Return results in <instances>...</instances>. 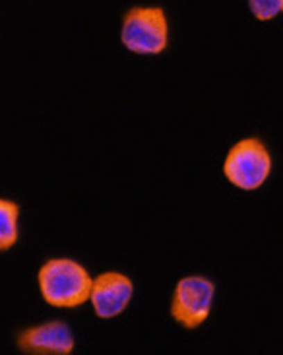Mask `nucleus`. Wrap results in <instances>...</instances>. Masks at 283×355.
<instances>
[{
	"label": "nucleus",
	"instance_id": "nucleus-5",
	"mask_svg": "<svg viewBox=\"0 0 283 355\" xmlns=\"http://www.w3.org/2000/svg\"><path fill=\"white\" fill-rule=\"evenodd\" d=\"M134 297V284L123 272L107 270L95 276L92 284L89 301L95 317L101 320H111L123 315Z\"/></svg>",
	"mask_w": 283,
	"mask_h": 355
},
{
	"label": "nucleus",
	"instance_id": "nucleus-6",
	"mask_svg": "<svg viewBox=\"0 0 283 355\" xmlns=\"http://www.w3.org/2000/svg\"><path fill=\"white\" fill-rule=\"evenodd\" d=\"M16 346L22 354L28 355H70L74 352L76 340L67 322L51 320L22 330L16 336Z\"/></svg>",
	"mask_w": 283,
	"mask_h": 355
},
{
	"label": "nucleus",
	"instance_id": "nucleus-3",
	"mask_svg": "<svg viewBox=\"0 0 283 355\" xmlns=\"http://www.w3.org/2000/svg\"><path fill=\"white\" fill-rule=\"evenodd\" d=\"M272 173V155L268 146L256 138H243L229 148L223 159V175L239 191H258Z\"/></svg>",
	"mask_w": 283,
	"mask_h": 355
},
{
	"label": "nucleus",
	"instance_id": "nucleus-7",
	"mask_svg": "<svg viewBox=\"0 0 283 355\" xmlns=\"http://www.w3.org/2000/svg\"><path fill=\"white\" fill-rule=\"evenodd\" d=\"M19 237V206L14 200L0 198V252L10 250Z\"/></svg>",
	"mask_w": 283,
	"mask_h": 355
},
{
	"label": "nucleus",
	"instance_id": "nucleus-9",
	"mask_svg": "<svg viewBox=\"0 0 283 355\" xmlns=\"http://www.w3.org/2000/svg\"><path fill=\"white\" fill-rule=\"evenodd\" d=\"M282 14H283V4H282Z\"/></svg>",
	"mask_w": 283,
	"mask_h": 355
},
{
	"label": "nucleus",
	"instance_id": "nucleus-2",
	"mask_svg": "<svg viewBox=\"0 0 283 355\" xmlns=\"http://www.w3.org/2000/svg\"><path fill=\"white\" fill-rule=\"evenodd\" d=\"M121 45L142 57L161 55L169 45V19L160 6H134L121 24Z\"/></svg>",
	"mask_w": 283,
	"mask_h": 355
},
{
	"label": "nucleus",
	"instance_id": "nucleus-8",
	"mask_svg": "<svg viewBox=\"0 0 283 355\" xmlns=\"http://www.w3.org/2000/svg\"><path fill=\"white\" fill-rule=\"evenodd\" d=\"M246 2L250 14L260 21H270L282 14L283 0H246Z\"/></svg>",
	"mask_w": 283,
	"mask_h": 355
},
{
	"label": "nucleus",
	"instance_id": "nucleus-4",
	"mask_svg": "<svg viewBox=\"0 0 283 355\" xmlns=\"http://www.w3.org/2000/svg\"><path fill=\"white\" fill-rule=\"evenodd\" d=\"M216 301V284L209 278L192 274L177 282L171 297V318L185 330H196L206 320Z\"/></svg>",
	"mask_w": 283,
	"mask_h": 355
},
{
	"label": "nucleus",
	"instance_id": "nucleus-1",
	"mask_svg": "<svg viewBox=\"0 0 283 355\" xmlns=\"http://www.w3.org/2000/svg\"><path fill=\"white\" fill-rule=\"evenodd\" d=\"M94 278L78 260L57 257L43 262L37 272L39 293L55 309H76L89 301Z\"/></svg>",
	"mask_w": 283,
	"mask_h": 355
}]
</instances>
